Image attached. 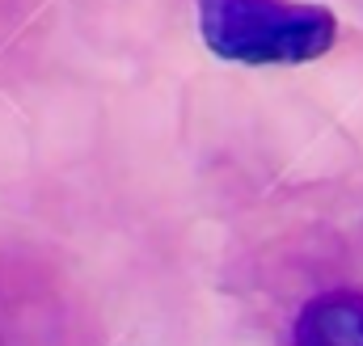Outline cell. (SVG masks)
I'll return each instance as SVG.
<instances>
[{
	"label": "cell",
	"mask_w": 363,
	"mask_h": 346,
	"mask_svg": "<svg viewBox=\"0 0 363 346\" xmlns=\"http://www.w3.org/2000/svg\"><path fill=\"white\" fill-rule=\"evenodd\" d=\"M203 43L233 64H308L334 47V13L304 0H199Z\"/></svg>",
	"instance_id": "1"
},
{
	"label": "cell",
	"mask_w": 363,
	"mask_h": 346,
	"mask_svg": "<svg viewBox=\"0 0 363 346\" xmlns=\"http://www.w3.org/2000/svg\"><path fill=\"white\" fill-rule=\"evenodd\" d=\"M296 346H363V296L330 291L304 304L296 321Z\"/></svg>",
	"instance_id": "2"
}]
</instances>
